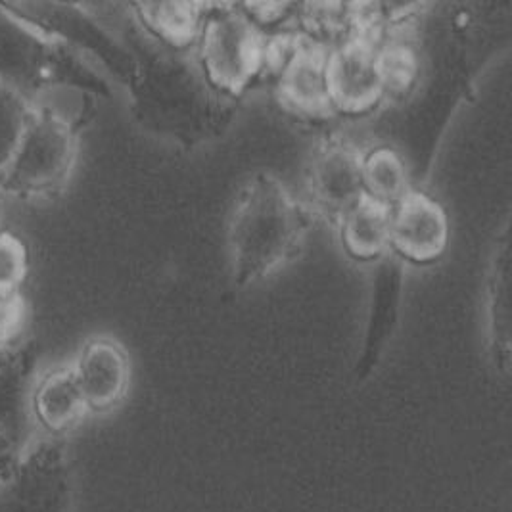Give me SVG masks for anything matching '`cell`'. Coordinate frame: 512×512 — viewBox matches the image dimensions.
Here are the masks:
<instances>
[{"mask_svg":"<svg viewBox=\"0 0 512 512\" xmlns=\"http://www.w3.org/2000/svg\"><path fill=\"white\" fill-rule=\"evenodd\" d=\"M311 213L273 175H257L240 192L229 221V259L242 286L263 282L298 256Z\"/></svg>","mask_w":512,"mask_h":512,"instance_id":"6da1fadb","label":"cell"},{"mask_svg":"<svg viewBox=\"0 0 512 512\" xmlns=\"http://www.w3.org/2000/svg\"><path fill=\"white\" fill-rule=\"evenodd\" d=\"M198 41L206 75L225 93H242L269 68V39L246 14L206 18Z\"/></svg>","mask_w":512,"mask_h":512,"instance_id":"7a4b0ae2","label":"cell"},{"mask_svg":"<svg viewBox=\"0 0 512 512\" xmlns=\"http://www.w3.org/2000/svg\"><path fill=\"white\" fill-rule=\"evenodd\" d=\"M328 89L334 112L359 116L390 96L380 43L367 35H351L328 48Z\"/></svg>","mask_w":512,"mask_h":512,"instance_id":"3957f363","label":"cell"},{"mask_svg":"<svg viewBox=\"0 0 512 512\" xmlns=\"http://www.w3.org/2000/svg\"><path fill=\"white\" fill-rule=\"evenodd\" d=\"M0 512H73L64 453L43 445L0 478Z\"/></svg>","mask_w":512,"mask_h":512,"instance_id":"277c9868","label":"cell"},{"mask_svg":"<svg viewBox=\"0 0 512 512\" xmlns=\"http://www.w3.org/2000/svg\"><path fill=\"white\" fill-rule=\"evenodd\" d=\"M328 47L315 39L269 41V68L279 75L282 102L303 116L332 114Z\"/></svg>","mask_w":512,"mask_h":512,"instance_id":"5b68a950","label":"cell"},{"mask_svg":"<svg viewBox=\"0 0 512 512\" xmlns=\"http://www.w3.org/2000/svg\"><path fill=\"white\" fill-rule=\"evenodd\" d=\"M307 198L309 210L334 223L363 200V148L344 139L321 144L307 171Z\"/></svg>","mask_w":512,"mask_h":512,"instance_id":"8992f818","label":"cell"},{"mask_svg":"<svg viewBox=\"0 0 512 512\" xmlns=\"http://www.w3.org/2000/svg\"><path fill=\"white\" fill-rule=\"evenodd\" d=\"M447 244V213L430 194L413 188L392 208L390 248L399 259L417 265L434 263L443 256Z\"/></svg>","mask_w":512,"mask_h":512,"instance_id":"52a82bcc","label":"cell"},{"mask_svg":"<svg viewBox=\"0 0 512 512\" xmlns=\"http://www.w3.org/2000/svg\"><path fill=\"white\" fill-rule=\"evenodd\" d=\"M89 411L106 413L127 396L131 365L125 350L112 338H94L71 367Z\"/></svg>","mask_w":512,"mask_h":512,"instance_id":"ba28073f","label":"cell"},{"mask_svg":"<svg viewBox=\"0 0 512 512\" xmlns=\"http://www.w3.org/2000/svg\"><path fill=\"white\" fill-rule=\"evenodd\" d=\"M390 221L392 208L365 196L336 221L344 250L357 261L384 259L392 252Z\"/></svg>","mask_w":512,"mask_h":512,"instance_id":"9c48e42d","label":"cell"},{"mask_svg":"<svg viewBox=\"0 0 512 512\" xmlns=\"http://www.w3.org/2000/svg\"><path fill=\"white\" fill-rule=\"evenodd\" d=\"M33 407L37 420L50 434L70 432L89 413L73 369L47 376L35 394Z\"/></svg>","mask_w":512,"mask_h":512,"instance_id":"30bf717a","label":"cell"},{"mask_svg":"<svg viewBox=\"0 0 512 512\" xmlns=\"http://www.w3.org/2000/svg\"><path fill=\"white\" fill-rule=\"evenodd\" d=\"M363 188L367 198L394 208L413 190L405 160L390 146L363 150Z\"/></svg>","mask_w":512,"mask_h":512,"instance_id":"8fae6325","label":"cell"},{"mask_svg":"<svg viewBox=\"0 0 512 512\" xmlns=\"http://www.w3.org/2000/svg\"><path fill=\"white\" fill-rule=\"evenodd\" d=\"M140 12L144 24L175 47L198 41L206 22L198 4H144Z\"/></svg>","mask_w":512,"mask_h":512,"instance_id":"7c38bea8","label":"cell"}]
</instances>
